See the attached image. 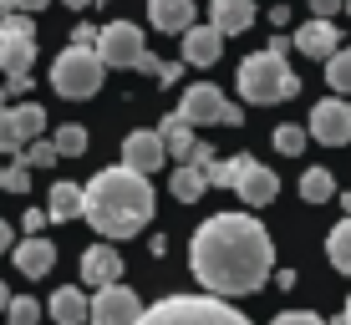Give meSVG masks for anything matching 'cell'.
Masks as SVG:
<instances>
[{
    "instance_id": "41",
    "label": "cell",
    "mask_w": 351,
    "mask_h": 325,
    "mask_svg": "<svg viewBox=\"0 0 351 325\" xmlns=\"http://www.w3.org/2000/svg\"><path fill=\"white\" fill-rule=\"evenodd\" d=\"M331 325H351V300H346V310H341V320H331Z\"/></svg>"
},
{
    "instance_id": "38",
    "label": "cell",
    "mask_w": 351,
    "mask_h": 325,
    "mask_svg": "<svg viewBox=\"0 0 351 325\" xmlns=\"http://www.w3.org/2000/svg\"><path fill=\"white\" fill-rule=\"evenodd\" d=\"M193 168H209L214 163V148H209V142H199V148H193V158H189Z\"/></svg>"
},
{
    "instance_id": "29",
    "label": "cell",
    "mask_w": 351,
    "mask_h": 325,
    "mask_svg": "<svg viewBox=\"0 0 351 325\" xmlns=\"http://www.w3.org/2000/svg\"><path fill=\"white\" fill-rule=\"evenodd\" d=\"M51 142L62 148V158H77V153H87V127H82V122H62Z\"/></svg>"
},
{
    "instance_id": "26",
    "label": "cell",
    "mask_w": 351,
    "mask_h": 325,
    "mask_svg": "<svg viewBox=\"0 0 351 325\" xmlns=\"http://www.w3.org/2000/svg\"><path fill=\"white\" fill-rule=\"evenodd\" d=\"M326 87H331L336 97H351V51H346V46L326 62Z\"/></svg>"
},
{
    "instance_id": "2",
    "label": "cell",
    "mask_w": 351,
    "mask_h": 325,
    "mask_svg": "<svg viewBox=\"0 0 351 325\" xmlns=\"http://www.w3.org/2000/svg\"><path fill=\"white\" fill-rule=\"evenodd\" d=\"M153 183L148 173H132L128 163L117 168H102V173L87 183V209H82V219H87L102 239H132L143 234V229L153 224Z\"/></svg>"
},
{
    "instance_id": "20",
    "label": "cell",
    "mask_w": 351,
    "mask_h": 325,
    "mask_svg": "<svg viewBox=\"0 0 351 325\" xmlns=\"http://www.w3.org/2000/svg\"><path fill=\"white\" fill-rule=\"evenodd\" d=\"M51 320L56 325H87L92 320V300L77 290V285H62V290L51 295Z\"/></svg>"
},
{
    "instance_id": "30",
    "label": "cell",
    "mask_w": 351,
    "mask_h": 325,
    "mask_svg": "<svg viewBox=\"0 0 351 325\" xmlns=\"http://www.w3.org/2000/svg\"><path fill=\"white\" fill-rule=\"evenodd\" d=\"M36 320H41V305H36L31 295H16L5 305V325H36Z\"/></svg>"
},
{
    "instance_id": "5",
    "label": "cell",
    "mask_w": 351,
    "mask_h": 325,
    "mask_svg": "<svg viewBox=\"0 0 351 325\" xmlns=\"http://www.w3.org/2000/svg\"><path fill=\"white\" fill-rule=\"evenodd\" d=\"M102 77H107V62H102L97 46H66L51 62V87H56V97H66V102H87L92 92L102 87Z\"/></svg>"
},
{
    "instance_id": "46",
    "label": "cell",
    "mask_w": 351,
    "mask_h": 325,
    "mask_svg": "<svg viewBox=\"0 0 351 325\" xmlns=\"http://www.w3.org/2000/svg\"><path fill=\"white\" fill-rule=\"evenodd\" d=\"M0 188H5V168H0Z\"/></svg>"
},
{
    "instance_id": "17",
    "label": "cell",
    "mask_w": 351,
    "mask_h": 325,
    "mask_svg": "<svg viewBox=\"0 0 351 325\" xmlns=\"http://www.w3.org/2000/svg\"><path fill=\"white\" fill-rule=\"evenodd\" d=\"M10 259H16V270L21 274H31V280H41L46 270L56 264V244H46L41 234H26L16 249H10Z\"/></svg>"
},
{
    "instance_id": "12",
    "label": "cell",
    "mask_w": 351,
    "mask_h": 325,
    "mask_svg": "<svg viewBox=\"0 0 351 325\" xmlns=\"http://www.w3.org/2000/svg\"><path fill=\"white\" fill-rule=\"evenodd\" d=\"M123 163L132 168V173H158V168L168 163L163 132H128L123 138Z\"/></svg>"
},
{
    "instance_id": "47",
    "label": "cell",
    "mask_w": 351,
    "mask_h": 325,
    "mask_svg": "<svg viewBox=\"0 0 351 325\" xmlns=\"http://www.w3.org/2000/svg\"><path fill=\"white\" fill-rule=\"evenodd\" d=\"M0 21H5V10H0Z\"/></svg>"
},
{
    "instance_id": "24",
    "label": "cell",
    "mask_w": 351,
    "mask_h": 325,
    "mask_svg": "<svg viewBox=\"0 0 351 325\" xmlns=\"http://www.w3.org/2000/svg\"><path fill=\"white\" fill-rule=\"evenodd\" d=\"M326 259H331L341 274H351V213L331 229V234H326Z\"/></svg>"
},
{
    "instance_id": "21",
    "label": "cell",
    "mask_w": 351,
    "mask_h": 325,
    "mask_svg": "<svg viewBox=\"0 0 351 325\" xmlns=\"http://www.w3.org/2000/svg\"><path fill=\"white\" fill-rule=\"evenodd\" d=\"M163 142H168V158H173V163H189L193 158V148H199V142H193V122H189V117L184 112H173V117H163Z\"/></svg>"
},
{
    "instance_id": "45",
    "label": "cell",
    "mask_w": 351,
    "mask_h": 325,
    "mask_svg": "<svg viewBox=\"0 0 351 325\" xmlns=\"http://www.w3.org/2000/svg\"><path fill=\"white\" fill-rule=\"evenodd\" d=\"M341 209H346V213H351V194H346V198H341Z\"/></svg>"
},
{
    "instance_id": "25",
    "label": "cell",
    "mask_w": 351,
    "mask_h": 325,
    "mask_svg": "<svg viewBox=\"0 0 351 325\" xmlns=\"http://www.w3.org/2000/svg\"><path fill=\"white\" fill-rule=\"evenodd\" d=\"M336 194V178L326 173V168H306V173H300V198L306 203H326Z\"/></svg>"
},
{
    "instance_id": "40",
    "label": "cell",
    "mask_w": 351,
    "mask_h": 325,
    "mask_svg": "<svg viewBox=\"0 0 351 325\" xmlns=\"http://www.w3.org/2000/svg\"><path fill=\"white\" fill-rule=\"evenodd\" d=\"M5 249H10V224L0 219V255H5Z\"/></svg>"
},
{
    "instance_id": "4",
    "label": "cell",
    "mask_w": 351,
    "mask_h": 325,
    "mask_svg": "<svg viewBox=\"0 0 351 325\" xmlns=\"http://www.w3.org/2000/svg\"><path fill=\"white\" fill-rule=\"evenodd\" d=\"M138 325H250V315H239L224 295H163Z\"/></svg>"
},
{
    "instance_id": "18",
    "label": "cell",
    "mask_w": 351,
    "mask_h": 325,
    "mask_svg": "<svg viewBox=\"0 0 351 325\" xmlns=\"http://www.w3.org/2000/svg\"><path fill=\"white\" fill-rule=\"evenodd\" d=\"M148 21H153V31L184 36L193 26V0H148Z\"/></svg>"
},
{
    "instance_id": "37",
    "label": "cell",
    "mask_w": 351,
    "mask_h": 325,
    "mask_svg": "<svg viewBox=\"0 0 351 325\" xmlns=\"http://www.w3.org/2000/svg\"><path fill=\"white\" fill-rule=\"evenodd\" d=\"M178 77H184V56H178V62H163V71H158V81H163V87H173Z\"/></svg>"
},
{
    "instance_id": "43",
    "label": "cell",
    "mask_w": 351,
    "mask_h": 325,
    "mask_svg": "<svg viewBox=\"0 0 351 325\" xmlns=\"http://www.w3.org/2000/svg\"><path fill=\"white\" fill-rule=\"evenodd\" d=\"M10 300H16V295H10V290H5V285H0V310H5V305H10Z\"/></svg>"
},
{
    "instance_id": "39",
    "label": "cell",
    "mask_w": 351,
    "mask_h": 325,
    "mask_svg": "<svg viewBox=\"0 0 351 325\" xmlns=\"http://www.w3.org/2000/svg\"><path fill=\"white\" fill-rule=\"evenodd\" d=\"M46 219H51V213H41V209H31V213H26V219H21V224H26V234H41V224H46Z\"/></svg>"
},
{
    "instance_id": "6",
    "label": "cell",
    "mask_w": 351,
    "mask_h": 325,
    "mask_svg": "<svg viewBox=\"0 0 351 325\" xmlns=\"http://www.w3.org/2000/svg\"><path fill=\"white\" fill-rule=\"evenodd\" d=\"M31 66H36V21L26 10H5V21H0V71L31 77Z\"/></svg>"
},
{
    "instance_id": "15",
    "label": "cell",
    "mask_w": 351,
    "mask_h": 325,
    "mask_svg": "<svg viewBox=\"0 0 351 325\" xmlns=\"http://www.w3.org/2000/svg\"><path fill=\"white\" fill-rule=\"evenodd\" d=\"M295 51L311 56V62H331V56L341 51V36H336L331 21H306V26L295 31Z\"/></svg>"
},
{
    "instance_id": "16",
    "label": "cell",
    "mask_w": 351,
    "mask_h": 325,
    "mask_svg": "<svg viewBox=\"0 0 351 325\" xmlns=\"http://www.w3.org/2000/svg\"><path fill=\"white\" fill-rule=\"evenodd\" d=\"M123 280V255H117L112 244H92L87 255H82V285H117Z\"/></svg>"
},
{
    "instance_id": "10",
    "label": "cell",
    "mask_w": 351,
    "mask_h": 325,
    "mask_svg": "<svg viewBox=\"0 0 351 325\" xmlns=\"http://www.w3.org/2000/svg\"><path fill=\"white\" fill-rule=\"evenodd\" d=\"M311 138L321 142V148H346L351 142V107L346 97H326L311 107Z\"/></svg>"
},
{
    "instance_id": "7",
    "label": "cell",
    "mask_w": 351,
    "mask_h": 325,
    "mask_svg": "<svg viewBox=\"0 0 351 325\" xmlns=\"http://www.w3.org/2000/svg\"><path fill=\"white\" fill-rule=\"evenodd\" d=\"M178 112L189 117L193 127H239L245 122V112H239L234 102H224V92L214 87V81H193V87L184 92V107H178Z\"/></svg>"
},
{
    "instance_id": "42",
    "label": "cell",
    "mask_w": 351,
    "mask_h": 325,
    "mask_svg": "<svg viewBox=\"0 0 351 325\" xmlns=\"http://www.w3.org/2000/svg\"><path fill=\"white\" fill-rule=\"evenodd\" d=\"M62 5H71V10H87V5H92V0H62Z\"/></svg>"
},
{
    "instance_id": "13",
    "label": "cell",
    "mask_w": 351,
    "mask_h": 325,
    "mask_svg": "<svg viewBox=\"0 0 351 325\" xmlns=\"http://www.w3.org/2000/svg\"><path fill=\"white\" fill-rule=\"evenodd\" d=\"M178 56H184L189 66H214L224 56V31L214 26V21L209 26H189L184 41H178Z\"/></svg>"
},
{
    "instance_id": "23",
    "label": "cell",
    "mask_w": 351,
    "mask_h": 325,
    "mask_svg": "<svg viewBox=\"0 0 351 325\" xmlns=\"http://www.w3.org/2000/svg\"><path fill=\"white\" fill-rule=\"evenodd\" d=\"M168 188H173V198L178 203H193L204 194V188H209V173H204V168H193V163H178L173 168V178H168Z\"/></svg>"
},
{
    "instance_id": "31",
    "label": "cell",
    "mask_w": 351,
    "mask_h": 325,
    "mask_svg": "<svg viewBox=\"0 0 351 325\" xmlns=\"http://www.w3.org/2000/svg\"><path fill=\"white\" fill-rule=\"evenodd\" d=\"M5 188H10V194H21V198L31 194V163L21 158V153H16V163L5 168Z\"/></svg>"
},
{
    "instance_id": "3",
    "label": "cell",
    "mask_w": 351,
    "mask_h": 325,
    "mask_svg": "<svg viewBox=\"0 0 351 325\" xmlns=\"http://www.w3.org/2000/svg\"><path fill=\"white\" fill-rule=\"evenodd\" d=\"M239 97L245 102H255V107H275V102H290L300 92V81H295V71H290L285 62V51L280 46H265V51L255 56H245L239 62Z\"/></svg>"
},
{
    "instance_id": "35",
    "label": "cell",
    "mask_w": 351,
    "mask_h": 325,
    "mask_svg": "<svg viewBox=\"0 0 351 325\" xmlns=\"http://www.w3.org/2000/svg\"><path fill=\"white\" fill-rule=\"evenodd\" d=\"M311 10H316V21H331L336 10H346V0H311Z\"/></svg>"
},
{
    "instance_id": "48",
    "label": "cell",
    "mask_w": 351,
    "mask_h": 325,
    "mask_svg": "<svg viewBox=\"0 0 351 325\" xmlns=\"http://www.w3.org/2000/svg\"><path fill=\"white\" fill-rule=\"evenodd\" d=\"M346 10H351V0H346Z\"/></svg>"
},
{
    "instance_id": "33",
    "label": "cell",
    "mask_w": 351,
    "mask_h": 325,
    "mask_svg": "<svg viewBox=\"0 0 351 325\" xmlns=\"http://www.w3.org/2000/svg\"><path fill=\"white\" fill-rule=\"evenodd\" d=\"M270 325H331V320H321L316 310H280Z\"/></svg>"
},
{
    "instance_id": "19",
    "label": "cell",
    "mask_w": 351,
    "mask_h": 325,
    "mask_svg": "<svg viewBox=\"0 0 351 325\" xmlns=\"http://www.w3.org/2000/svg\"><path fill=\"white\" fill-rule=\"evenodd\" d=\"M209 21L224 36H239L255 26V0H209Z\"/></svg>"
},
{
    "instance_id": "28",
    "label": "cell",
    "mask_w": 351,
    "mask_h": 325,
    "mask_svg": "<svg viewBox=\"0 0 351 325\" xmlns=\"http://www.w3.org/2000/svg\"><path fill=\"white\" fill-rule=\"evenodd\" d=\"M306 138H311V127H300V122H285V127H275V153L295 158V153H306Z\"/></svg>"
},
{
    "instance_id": "36",
    "label": "cell",
    "mask_w": 351,
    "mask_h": 325,
    "mask_svg": "<svg viewBox=\"0 0 351 325\" xmlns=\"http://www.w3.org/2000/svg\"><path fill=\"white\" fill-rule=\"evenodd\" d=\"M41 5H51V0H0V10H26V16H36Z\"/></svg>"
},
{
    "instance_id": "8",
    "label": "cell",
    "mask_w": 351,
    "mask_h": 325,
    "mask_svg": "<svg viewBox=\"0 0 351 325\" xmlns=\"http://www.w3.org/2000/svg\"><path fill=\"white\" fill-rule=\"evenodd\" d=\"M97 51H102V62L117 66V71L143 66V56H148L143 26H132V21H107V26H102V41H97Z\"/></svg>"
},
{
    "instance_id": "1",
    "label": "cell",
    "mask_w": 351,
    "mask_h": 325,
    "mask_svg": "<svg viewBox=\"0 0 351 325\" xmlns=\"http://www.w3.org/2000/svg\"><path fill=\"white\" fill-rule=\"evenodd\" d=\"M189 270L209 295H255L275 274V239L255 213H214L189 239Z\"/></svg>"
},
{
    "instance_id": "32",
    "label": "cell",
    "mask_w": 351,
    "mask_h": 325,
    "mask_svg": "<svg viewBox=\"0 0 351 325\" xmlns=\"http://www.w3.org/2000/svg\"><path fill=\"white\" fill-rule=\"evenodd\" d=\"M21 158H26L31 168H51L56 158H62V148H56V142H31V148L21 153Z\"/></svg>"
},
{
    "instance_id": "14",
    "label": "cell",
    "mask_w": 351,
    "mask_h": 325,
    "mask_svg": "<svg viewBox=\"0 0 351 325\" xmlns=\"http://www.w3.org/2000/svg\"><path fill=\"white\" fill-rule=\"evenodd\" d=\"M275 194H280V178H275V168L255 163L245 153V173H239V198L250 203V209H265V203H275Z\"/></svg>"
},
{
    "instance_id": "11",
    "label": "cell",
    "mask_w": 351,
    "mask_h": 325,
    "mask_svg": "<svg viewBox=\"0 0 351 325\" xmlns=\"http://www.w3.org/2000/svg\"><path fill=\"white\" fill-rule=\"evenodd\" d=\"M143 320V305L128 285H102L92 295V325H138Z\"/></svg>"
},
{
    "instance_id": "27",
    "label": "cell",
    "mask_w": 351,
    "mask_h": 325,
    "mask_svg": "<svg viewBox=\"0 0 351 325\" xmlns=\"http://www.w3.org/2000/svg\"><path fill=\"white\" fill-rule=\"evenodd\" d=\"M204 173H209V183L214 188H239V173H245V153H239V158H214L209 168H204Z\"/></svg>"
},
{
    "instance_id": "9",
    "label": "cell",
    "mask_w": 351,
    "mask_h": 325,
    "mask_svg": "<svg viewBox=\"0 0 351 325\" xmlns=\"http://www.w3.org/2000/svg\"><path fill=\"white\" fill-rule=\"evenodd\" d=\"M46 127V107L41 102H21L0 112V153H26Z\"/></svg>"
},
{
    "instance_id": "34",
    "label": "cell",
    "mask_w": 351,
    "mask_h": 325,
    "mask_svg": "<svg viewBox=\"0 0 351 325\" xmlns=\"http://www.w3.org/2000/svg\"><path fill=\"white\" fill-rule=\"evenodd\" d=\"M97 41H102V31H97V26H87V21H82V26L71 31V46H97Z\"/></svg>"
},
{
    "instance_id": "22",
    "label": "cell",
    "mask_w": 351,
    "mask_h": 325,
    "mask_svg": "<svg viewBox=\"0 0 351 325\" xmlns=\"http://www.w3.org/2000/svg\"><path fill=\"white\" fill-rule=\"evenodd\" d=\"M82 209H87V188H77V183H56L51 188V219L56 224H66V219H82Z\"/></svg>"
},
{
    "instance_id": "44",
    "label": "cell",
    "mask_w": 351,
    "mask_h": 325,
    "mask_svg": "<svg viewBox=\"0 0 351 325\" xmlns=\"http://www.w3.org/2000/svg\"><path fill=\"white\" fill-rule=\"evenodd\" d=\"M5 92H10V87H5V81H0V112H5Z\"/></svg>"
}]
</instances>
